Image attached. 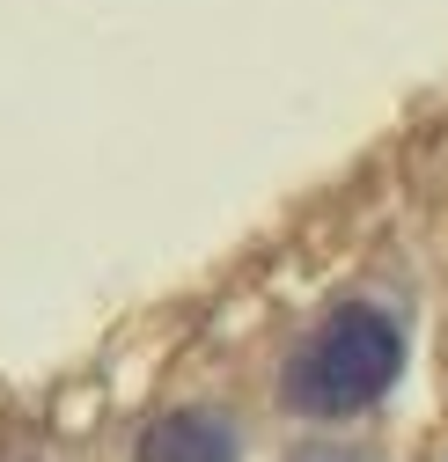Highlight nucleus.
Returning a JSON list of instances; mask_svg holds the SVG:
<instances>
[{"label": "nucleus", "instance_id": "nucleus-2", "mask_svg": "<svg viewBox=\"0 0 448 462\" xmlns=\"http://www.w3.org/2000/svg\"><path fill=\"white\" fill-rule=\"evenodd\" d=\"M140 462H243V448L220 411H162L140 433Z\"/></svg>", "mask_w": 448, "mask_h": 462}, {"label": "nucleus", "instance_id": "nucleus-1", "mask_svg": "<svg viewBox=\"0 0 448 462\" xmlns=\"http://www.w3.org/2000/svg\"><path fill=\"white\" fill-rule=\"evenodd\" d=\"M405 367V330L375 301H339L287 360V403L302 419H360Z\"/></svg>", "mask_w": 448, "mask_h": 462}]
</instances>
